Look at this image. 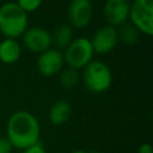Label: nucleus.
Returning a JSON list of instances; mask_svg holds the SVG:
<instances>
[{
  "mask_svg": "<svg viewBox=\"0 0 153 153\" xmlns=\"http://www.w3.org/2000/svg\"><path fill=\"white\" fill-rule=\"evenodd\" d=\"M39 136L41 126L35 115L19 110L10 116L6 126V139L13 148L23 151L39 142Z\"/></svg>",
  "mask_w": 153,
  "mask_h": 153,
  "instance_id": "1",
  "label": "nucleus"
},
{
  "mask_svg": "<svg viewBox=\"0 0 153 153\" xmlns=\"http://www.w3.org/2000/svg\"><path fill=\"white\" fill-rule=\"evenodd\" d=\"M29 27V17L16 2L10 1L0 6V32L6 38L17 39Z\"/></svg>",
  "mask_w": 153,
  "mask_h": 153,
  "instance_id": "2",
  "label": "nucleus"
},
{
  "mask_svg": "<svg viewBox=\"0 0 153 153\" xmlns=\"http://www.w3.org/2000/svg\"><path fill=\"white\" fill-rule=\"evenodd\" d=\"M82 81L85 87L93 93H103L112 84L110 67L99 60H92L82 68Z\"/></svg>",
  "mask_w": 153,
  "mask_h": 153,
  "instance_id": "3",
  "label": "nucleus"
},
{
  "mask_svg": "<svg viewBox=\"0 0 153 153\" xmlns=\"http://www.w3.org/2000/svg\"><path fill=\"white\" fill-rule=\"evenodd\" d=\"M63 61L72 69H82L87 63L93 60V49L90 38L78 37L74 38L65 49Z\"/></svg>",
  "mask_w": 153,
  "mask_h": 153,
  "instance_id": "4",
  "label": "nucleus"
},
{
  "mask_svg": "<svg viewBox=\"0 0 153 153\" xmlns=\"http://www.w3.org/2000/svg\"><path fill=\"white\" fill-rule=\"evenodd\" d=\"M128 19L140 33L153 35V0H134L130 2Z\"/></svg>",
  "mask_w": 153,
  "mask_h": 153,
  "instance_id": "5",
  "label": "nucleus"
},
{
  "mask_svg": "<svg viewBox=\"0 0 153 153\" xmlns=\"http://www.w3.org/2000/svg\"><path fill=\"white\" fill-rule=\"evenodd\" d=\"M22 42L27 50L41 54L51 48V35L44 27L31 26L22 35Z\"/></svg>",
  "mask_w": 153,
  "mask_h": 153,
  "instance_id": "6",
  "label": "nucleus"
},
{
  "mask_svg": "<svg viewBox=\"0 0 153 153\" xmlns=\"http://www.w3.org/2000/svg\"><path fill=\"white\" fill-rule=\"evenodd\" d=\"M93 53L97 54H108L115 49L118 43V33L117 27L111 25H103L98 27L92 37L90 38Z\"/></svg>",
  "mask_w": 153,
  "mask_h": 153,
  "instance_id": "7",
  "label": "nucleus"
},
{
  "mask_svg": "<svg viewBox=\"0 0 153 153\" xmlns=\"http://www.w3.org/2000/svg\"><path fill=\"white\" fill-rule=\"evenodd\" d=\"M93 7L91 0H71L67 10L69 26L75 29L86 27L92 19Z\"/></svg>",
  "mask_w": 153,
  "mask_h": 153,
  "instance_id": "8",
  "label": "nucleus"
},
{
  "mask_svg": "<svg viewBox=\"0 0 153 153\" xmlns=\"http://www.w3.org/2000/svg\"><path fill=\"white\" fill-rule=\"evenodd\" d=\"M130 0H105L103 5V16L108 25L118 27L128 20Z\"/></svg>",
  "mask_w": 153,
  "mask_h": 153,
  "instance_id": "9",
  "label": "nucleus"
},
{
  "mask_svg": "<svg viewBox=\"0 0 153 153\" xmlns=\"http://www.w3.org/2000/svg\"><path fill=\"white\" fill-rule=\"evenodd\" d=\"M63 65V54L55 48H49L41 53L37 59V69L44 76H54L62 71Z\"/></svg>",
  "mask_w": 153,
  "mask_h": 153,
  "instance_id": "10",
  "label": "nucleus"
},
{
  "mask_svg": "<svg viewBox=\"0 0 153 153\" xmlns=\"http://www.w3.org/2000/svg\"><path fill=\"white\" fill-rule=\"evenodd\" d=\"M22 55V44L18 39L5 38L0 42V61L7 65L14 63Z\"/></svg>",
  "mask_w": 153,
  "mask_h": 153,
  "instance_id": "11",
  "label": "nucleus"
},
{
  "mask_svg": "<svg viewBox=\"0 0 153 153\" xmlns=\"http://www.w3.org/2000/svg\"><path fill=\"white\" fill-rule=\"evenodd\" d=\"M72 114V106L67 100H56L49 109L48 117L54 126H61L66 123Z\"/></svg>",
  "mask_w": 153,
  "mask_h": 153,
  "instance_id": "12",
  "label": "nucleus"
},
{
  "mask_svg": "<svg viewBox=\"0 0 153 153\" xmlns=\"http://www.w3.org/2000/svg\"><path fill=\"white\" fill-rule=\"evenodd\" d=\"M51 35V45H54L55 49H66L69 43L74 39V35H73V27L67 25V24H62L59 25L57 27L54 29L53 32H50Z\"/></svg>",
  "mask_w": 153,
  "mask_h": 153,
  "instance_id": "13",
  "label": "nucleus"
},
{
  "mask_svg": "<svg viewBox=\"0 0 153 153\" xmlns=\"http://www.w3.org/2000/svg\"><path fill=\"white\" fill-rule=\"evenodd\" d=\"M117 33H118V41H121L126 44H130V45L137 43V41L140 38V31L133 24H130L128 22H126L118 26Z\"/></svg>",
  "mask_w": 153,
  "mask_h": 153,
  "instance_id": "14",
  "label": "nucleus"
},
{
  "mask_svg": "<svg viewBox=\"0 0 153 153\" xmlns=\"http://www.w3.org/2000/svg\"><path fill=\"white\" fill-rule=\"evenodd\" d=\"M79 80V74H78V71L75 69H72L69 67H67L66 69H63L60 74V82H61V86L66 90H71L73 88L76 82Z\"/></svg>",
  "mask_w": 153,
  "mask_h": 153,
  "instance_id": "15",
  "label": "nucleus"
},
{
  "mask_svg": "<svg viewBox=\"0 0 153 153\" xmlns=\"http://www.w3.org/2000/svg\"><path fill=\"white\" fill-rule=\"evenodd\" d=\"M43 0H17L16 4L27 14L35 12L36 10L39 8V6L42 5Z\"/></svg>",
  "mask_w": 153,
  "mask_h": 153,
  "instance_id": "16",
  "label": "nucleus"
},
{
  "mask_svg": "<svg viewBox=\"0 0 153 153\" xmlns=\"http://www.w3.org/2000/svg\"><path fill=\"white\" fill-rule=\"evenodd\" d=\"M12 145L6 139V136H0V153H12Z\"/></svg>",
  "mask_w": 153,
  "mask_h": 153,
  "instance_id": "17",
  "label": "nucleus"
},
{
  "mask_svg": "<svg viewBox=\"0 0 153 153\" xmlns=\"http://www.w3.org/2000/svg\"><path fill=\"white\" fill-rule=\"evenodd\" d=\"M22 153H47V151L41 145V142H37V143H35V145H32V146L23 149Z\"/></svg>",
  "mask_w": 153,
  "mask_h": 153,
  "instance_id": "18",
  "label": "nucleus"
},
{
  "mask_svg": "<svg viewBox=\"0 0 153 153\" xmlns=\"http://www.w3.org/2000/svg\"><path fill=\"white\" fill-rule=\"evenodd\" d=\"M137 153H153V148L149 143H141L139 146Z\"/></svg>",
  "mask_w": 153,
  "mask_h": 153,
  "instance_id": "19",
  "label": "nucleus"
},
{
  "mask_svg": "<svg viewBox=\"0 0 153 153\" xmlns=\"http://www.w3.org/2000/svg\"><path fill=\"white\" fill-rule=\"evenodd\" d=\"M73 153H100V152H96V151H85V149H75V151H73Z\"/></svg>",
  "mask_w": 153,
  "mask_h": 153,
  "instance_id": "20",
  "label": "nucleus"
},
{
  "mask_svg": "<svg viewBox=\"0 0 153 153\" xmlns=\"http://www.w3.org/2000/svg\"><path fill=\"white\" fill-rule=\"evenodd\" d=\"M0 1H1V0H0Z\"/></svg>",
  "mask_w": 153,
  "mask_h": 153,
  "instance_id": "21",
  "label": "nucleus"
}]
</instances>
